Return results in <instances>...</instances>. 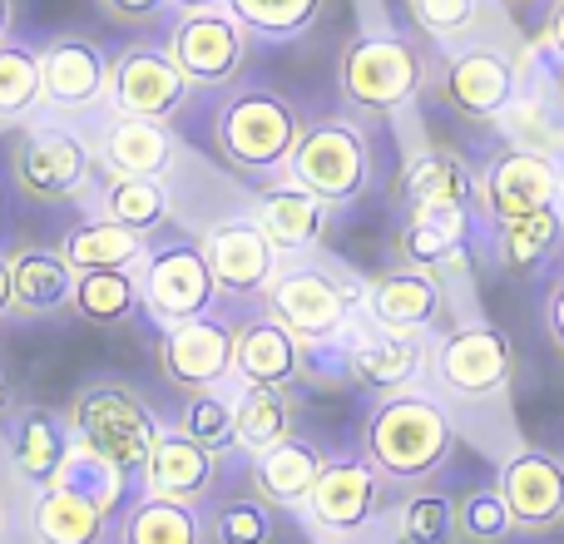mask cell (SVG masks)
I'll return each instance as SVG.
<instances>
[{
    "label": "cell",
    "mask_w": 564,
    "mask_h": 544,
    "mask_svg": "<svg viewBox=\"0 0 564 544\" xmlns=\"http://www.w3.org/2000/svg\"><path fill=\"white\" fill-rule=\"evenodd\" d=\"M302 129H307V119L288 95L263 85H228V95L208 115V144H214L218 164L234 174L278 178L297 149Z\"/></svg>",
    "instance_id": "cell-1"
},
{
    "label": "cell",
    "mask_w": 564,
    "mask_h": 544,
    "mask_svg": "<svg viewBox=\"0 0 564 544\" xmlns=\"http://www.w3.org/2000/svg\"><path fill=\"white\" fill-rule=\"evenodd\" d=\"M65 421L75 431V446L89 450L95 460H105V466H115L119 476H139L159 431H164L154 406L129 381H89V387H79Z\"/></svg>",
    "instance_id": "cell-2"
},
{
    "label": "cell",
    "mask_w": 564,
    "mask_h": 544,
    "mask_svg": "<svg viewBox=\"0 0 564 544\" xmlns=\"http://www.w3.org/2000/svg\"><path fill=\"white\" fill-rule=\"evenodd\" d=\"M451 416L421 391H397L367 416L361 456L387 480H431L451 456Z\"/></svg>",
    "instance_id": "cell-3"
},
{
    "label": "cell",
    "mask_w": 564,
    "mask_h": 544,
    "mask_svg": "<svg viewBox=\"0 0 564 544\" xmlns=\"http://www.w3.org/2000/svg\"><path fill=\"white\" fill-rule=\"evenodd\" d=\"M6 168H10V184H15L20 198H30V204H75V198H85L89 184H95L99 154L75 129L35 124V129H20L15 134V144H10V154H6Z\"/></svg>",
    "instance_id": "cell-4"
},
{
    "label": "cell",
    "mask_w": 564,
    "mask_h": 544,
    "mask_svg": "<svg viewBox=\"0 0 564 544\" xmlns=\"http://www.w3.org/2000/svg\"><path fill=\"white\" fill-rule=\"evenodd\" d=\"M357 302H361L357 282L332 268H317V263H288L268 282V312H273L302 347L341 337Z\"/></svg>",
    "instance_id": "cell-5"
},
{
    "label": "cell",
    "mask_w": 564,
    "mask_h": 544,
    "mask_svg": "<svg viewBox=\"0 0 564 544\" xmlns=\"http://www.w3.org/2000/svg\"><path fill=\"white\" fill-rule=\"evenodd\" d=\"M288 178H297L302 188H312L327 208L357 204V198L367 194V178H371L367 134L341 115L317 119V124L302 129L297 149H292Z\"/></svg>",
    "instance_id": "cell-6"
},
{
    "label": "cell",
    "mask_w": 564,
    "mask_h": 544,
    "mask_svg": "<svg viewBox=\"0 0 564 544\" xmlns=\"http://www.w3.org/2000/svg\"><path fill=\"white\" fill-rule=\"evenodd\" d=\"M164 50L194 89H228V85H238L248 55H253V30L228 6L184 10L169 25Z\"/></svg>",
    "instance_id": "cell-7"
},
{
    "label": "cell",
    "mask_w": 564,
    "mask_h": 544,
    "mask_svg": "<svg viewBox=\"0 0 564 544\" xmlns=\"http://www.w3.org/2000/svg\"><path fill=\"white\" fill-rule=\"evenodd\" d=\"M421 79H426V59L401 35L351 40L337 65L341 99L351 109H361V115H391V109H401L406 99H416Z\"/></svg>",
    "instance_id": "cell-8"
},
{
    "label": "cell",
    "mask_w": 564,
    "mask_h": 544,
    "mask_svg": "<svg viewBox=\"0 0 564 544\" xmlns=\"http://www.w3.org/2000/svg\"><path fill=\"white\" fill-rule=\"evenodd\" d=\"M218 297V282L208 272V258H204V243H159V248H144L139 258V302H144L149 322L159 327H174V322H188V317H204Z\"/></svg>",
    "instance_id": "cell-9"
},
{
    "label": "cell",
    "mask_w": 564,
    "mask_h": 544,
    "mask_svg": "<svg viewBox=\"0 0 564 544\" xmlns=\"http://www.w3.org/2000/svg\"><path fill=\"white\" fill-rule=\"evenodd\" d=\"M188 95H194V85L184 79V69L169 59L164 45H149V40H139V45H124L115 59H109V109L115 115H134V119H174L184 115Z\"/></svg>",
    "instance_id": "cell-10"
},
{
    "label": "cell",
    "mask_w": 564,
    "mask_h": 544,
    "mask_svg": "<svg viewBox=\"0 0 564 544\" xmlns=\"http://www.w3.org/2000/svg\"><path fill=\"white\" fill-rule=\"evenodd\" d=\"M234 331L238 322H224L214 312L159 327V377L184 396L224 387L234 377Z\"/></svg>",
    "instance_id": "cell-11"
},
{
    "label": "cell",
    "mask_w": 564,
    "mask_h": 544,
    "mask_svg": "<svg viewBox=\"0 0 564 544\" xmlns=\"http://www.w3.org/2000/svg\"><path fill=\"white\" fill-rule=\"evenodd\" d=\"M381 470L371 466L367 456H347V460H327L317 476V486H312L307 505H302V515H307V530H317L322 540H347L361 535V530H371V520L381 515Z\"/></svg>",
    "instance_id": "cell-12"
},
{
    "label": "cell",
    "mask_w": 564,
    "mask_h": 544,
    "mask_svg": "<svg viewBox=\"0 0 564 544\" xmlns=\"http://www.w3.org/2000/svg\"><path fill=\"white\" fill-rule=\"evenodd\" d=\"M218 476H224V450H208L178 426H169L159 431L154 450H149L144 470H139V486H144V496L204 510L218 490Z\"/></svg>",
    "instance_id": "cell-13"
},
{
    "label": "cell",
    "mask_w": 564,
    "mask_h": 544,
    "mask_svg": "<svg viewBox=\"0 0 564 544\" xmlns=\"http://www.w3.org/2000/svg\"><path fill=\"white\" fill-rule=\"evenodd\" d=\"M204 258L224 297H268V282L278 272V248L253 218H224L204 238Z\"/></svg>",
    "instance_id": "cell-14"
},
{
    "label": "cell",
    "mask_w": 564,
    "mask_h": 544,
    "mask_svg": "<svg viewBox=\"0 0 564 544\" xmlns=\"http://www.w3.org/2000/svg\"><path fill=\"white\" fill-rule=\"evenodd\" d=\"M35 59H40V79H45V105L75 115V109H89L105 99L109 55L99 50V40L75 35V30H59V35L40 40Z\"/></svg>",
    "instance_id": "cell-15"
},
{
    "label": "cell",
    "mask_w": 564,
    "mask_h": 544,
    "mask_svg": "<svg viewBox=\"0 0 564 544\" xmlns=\"http://www.w3.org/2000/svg\"><path fill=\"white\" fill-rule=\"evenodd\" d=\"M516 530L525 535H550L564 525V466L545 450H520L500 466L496 480Z\"/></svg>",
    "instance_id": "cell-16"
},
{
    "label": "cell",
    "mask_w": 564,
    "mask_h": 544,
    "mask_svg": "<svg viewBox=\"0 0 564 544\" xmlns=\"http://www.w3.org/2000/svg\"><path fill=\"white\" fill-rule=\"evenodd\" d=\"M436 377L451 396H496L510 381V337L496 327H460L436 347Z\"/></svg>",
    "instance_id": "cell-17"
},
{
    "label": "cell",
    "mask_w": 564,
    "mask_h": 544,
    "mask_svg": "<svg viewBox=\"0 0 564 544\" xmlns=\"http://www.w3.org/2000/svg\"><path fill=\"white\" fill-rule=\"evenodd\" d=\"M109 500H99L95 490L75 486V480H55L40 486L35 500L25 510V525L35 544H105L109 530Z\"/></svg>",
    "instance_id": "cell-18"
},
{
    "label": "cell",
    "mask_w": 564,
    "mask_h": 544,
    "mask_svg": "<svg viewBox=\"0 0 564 544\" xmlns=\"http://www.w3.org/2000/svg\"><path fill=\"white\" fill-rule=\"evenodd\" d=\"M560 194V168L550 164L545 149H516L506 154L480 184V198H486V214L496 224H516L525 214H540V208H555Z\"/></svg>",
    "instance_id": "cell-19"
},
{
    "label": "cell",
    "mask_w": 564,
    "mask_h": 544,
    "mask_svg": "<svg viewBox=\"0 0 564 544\" xmlns=\"http://www.w3.org/2000/svg\"><path fill=\"white\" fill-rule=\"evenodd\" d=\"M327 214L332 208L322 204L312 188H302L297 178H273V184L258 188L248 218L263 228L278 253H307V248H317L322 233H327Z\"/></svg>",
    "instance_id": "cell-20"
},
{
    "label": "cell",
    "mask_w": 564,
    "mask_h": 544,
    "mask_svg": "<svg viewBox=\"0 0 564 544\" xmlns=\"http://www.w3.org/2000/svg\"><path fill=\"white\" fill-rule=\"evenodd\" d=\"M234 377L243 387H292L302 377V341L273 312L243 317L234 331Z\"/></svg>",
    "instance_id": "cell-21"
},
{
    "label": "cell",
    "mask_w": 564,
    "mask_h": 544,
    "mask_svg": "<svg viewBox=\"0 0 564 544\" xmlns=\"http://www.w3.org/2000/svg\"><path fill=\"white\" fill-rule=\"evenodd\" d=\"M6 446L25 480L55 486V480L65 476L69 456H75V431L50 406H20V411H10V421H6Z\"/></svg>",
    "instance_id": "cell-22"
},
{
    "label": "cell",
    "mask_w": 564,
    "mask_h": 544,
    "mask_svg": "<svg viewBox=\"0 0 564 544\" xmlns=\"http://www.w3.org/2000/svg\"><path fill=\"white\" fill-rule=\"evenodd\" d=\"M99 168L105 174H129V178H164L178 159V139L164 119H134L115 115L99 134Z\"/></svg>",
    "instance_id": "cell-23"
},
{
    "label": "cell",
    "mask_w": 564,
    "mask_h": 544,
    "mask_svg": "<svg viewBox=\"0 0 564 544\" xmlns=\"http://www.w3.org/2000/svg\"><path fill=\"white\" fill-rule=\"evenodd\" d=\"M367 312L381 331H406L416 337L421 327H431L441 312V282L431 268H397L381 272L367 287Z\"/></svg>",
    "instance_id": "cell-24"
},
{
    "label": "cell",
    "mask_w": 564,
    "mask_h": 544,
    "mask_svg": "<svg viewBox=\"0 0 564 544\" xmlns=\"http://www.w3.org/2000/svg\"><path fill=\"white\" fill-rule=\"evenodd\" d=\"M441 95H446V105L456 115L490 119L510 105L516 75H510L506 55H496V50H460L446 65V75H441Z\"/></svg>",
    "instance_id": "cell-25"
},
{
    "label": "cell",
    "mask_w": 564,
    "mask_h": 544,
    "mask_svg": "<svg viewBox=\"0 0 564 544\" xmlns=\"http://www.w3.org/2000/svg\"><path fill=\"white\" fill-rule=\"evenodd\" d=\"M426 367V351H421L416 337L406 331H371L357 347L347 351V371L357 377V387L381 391V396H397V391H411V381Z\"/></svg>",
    "instance_id": "cell-26"
},
{
    "label": "cell",
    "mask_w": 564,
    "mask_h": 544,
    "mask_svg": "<svg viewBox=\"0 0 564 544\" xmlns=\"http://www.w3.org/2000/svg\"><path fill=\"white\" fill-rule=\"evenodd\" d=\"M322 466H327V456L312 440L288 436L282 446L253 456V496H263L273 510H302L312 486H317Z\"/></svg>",
    "instance_id": "cell-27"
},
{
    "label": "cell",
    "mask_w": 564,
    "mask_h": 544,
    "mask_svg": "<svg viewBox=\"0 0 564 544\" xmlns=\"http://www.w3.org/2000/svg\"><path fill=\"white\" fill-rule=\"evenodd\" d=\"M10 258V278H15V312L20 317H50V312H69V292H75V268L65 263L59 248H15Z\"/></svg>",
    "instance_id": "cell-28"
},
{
    "label": "cell",
    "mask_w": 564,
    "mask_h": 544,
    "mask_svg": "<svg viewBox=\"0 0 564 544\" xmlns=\"http://www.w3.org/2000/svg\"><path fill=\"white\" fill-rule=\"evenodd\" d=\"M115 544H208V520L204 510L178 505V500L139 496L119 515Z\"/></svg>",
    "instance_id": "cell-29"
},
{
    "label": "cell",
    "mask_w": 564,
    "mask_h": 544,
    "mask_svg": "<svg viewBox=\"0 0 564 544\" xmlns=\"http://www.w3.org/2000/svg\"><path fill=\"white\" fill-rule=\"evenodd\" d=\"M144 307L139 302V268H89L75 272V292H69V312L89 327H115V322L134 317Z\"/></svg>",
    "instance_id": "cell-30"
},
{
    "label": "cell",
    "mask_w": 564,
    "mask_h": 544,
    "mask_svg": "<svg viewBox=\"0 0 564 544\" xmlns=\"http://www.w3.org/2000/svg\"><path fill=\"white\" fill-rule=\"evenodd\" d=\"M292 436V396L288 387H243L234 401V446L248 456L282 446Z\"/></svg>",
    "instance_id": "cell-31"
},
{
    "label": "cell",
    "mask_w": 564,
    "mask_h": 544,
    "mask_svg": "<svg viewBox=\"0 0 564 544\" xmlns=\"http://www.w3.org/2000/svg\"><path fill=\"white\" fill-rule=\"evenodd\" d=\"M59 253H65V263L75 272H89V268H139V258H144V233H134V228L115 224V218H89V224L69 228L65 238H59Z\"/></svg>",
    "instance_id": "cell-32"
},
{
    "label": "cell",
    "mask_w": 564,
    "mask_h": 544,
    "mask_svg": "<svg viewBox=\"0 0 564 544\" xmlns=\"http://www.w3.org/2000/svg\"><path fill=\"white\" fill-rule=\"evenodd\" d=\"M401 198L411 204V214H421V208H466L470 174L451 149H426L401 174Z\"/></svg>",
    "instance_id": "cell-33"
},
{
    "label": "cell",
    "mask_w": 564,
    "mask_h": 544,
    "mask_svg": "<svg viewBox=\"0 0 564 544\" xmlns=\"http://www.w3.org/2000/svg\"><path fill=\"white\" fill-rule=\"evenodd\" d=\"M99 214L115 224L134 228V233H159L174 214V194L164 178H129V174H109L99 188Z\"/></svg>",
    "instance_id": "cell-34"
},
{
    "label": "cell",
    "mask_w": 564,
    "mask_h": 544,
    "mask_svg": "<svg viewBox=\"0 0 564 544\" xmlns=\"http://www.w3.org/2000/svg\"><path fill=\"white\" fill-rule=\"evenodd\" d=\"M460 238H466V214L460 208H421L401 228V258L411 268H436L456 253Z\"/></svg>",
    "instance_id": "cell-35"
},
{
    "label": "cell",
    "mask_w": 564,
    "mask_h": 544,
    "mask_svg": "<svg viewBox=\"0 0 564 544\" xmlns=\"http://www.w3.org/2000/svg\"><path fill=\"white\" fill-rule=\"evenodd\" d=\"M208 544H278V510L263 496H234L208 510Z\"/></svg>",
    "instance_id": "cell-36"
},
{
    "label": "cell",
    "mask_w": 564,
    "mask_h": 544,
    "mask_svg": "<svg viewBox=\"0 0 564 544\" xmlns=\"http://www.w3.org/2000/svg\"><path fill=\"white\" fill-rule=\"evenodd\" d=\"M35 105H45V79H40L35 45L0 40V119H25Z\"/></svg>",
    "instance_id": "cell-37"
},
{
    "label": "cell",
    "mask_w": 564,
    "mask_h": 544,
    "mask_svg": "<svg viewBox=\"0 0 564 544\" xmlns=\"http://www.w3.org/2000/svg\"><path fill=\"white\" fill-rule=\"evenodd\" d=\"M238 20L263 40H292L322 15V0H228Z\"/></svg>",
    "instance_id": "cell-38"
},
{
    "label": "cell",
    "mask_w": 564,
    "mask_h": 544,
    "mask_svg": "<svg viewBox=\"0 0 564 544\" xmlns=\"http://www.w3.org/2000/svg\"><path fill=\"white\" fill-rule=\"evenodd\" d=\"M456 535L466 544H500L516 535V520H510L500 490H470L456 500Z\"/></svg>",
    "instance_id": "cell-39"
},
{
    "label": "cell",
    "mask_w": 564,
    "mask_h": 544,
    "mask_svg": "<svg viewBox=\"0 0 564 544\" xmlns=\"http://www.w3.org/2000/svg\"><path fill=\"white\" fill-rule=\"evenodd\" d=\"M178 431L194 436L198 446H208V450H228L234 446V401L218 396V387L194 391V396L184 401V411H178Z\"/></svg>",
    "instance_id": "cell-40"
},
{
    "label": "cell",
    "mask_w": 564,
    "mask_h": 544,
    "mask_svg": "<svg viewBox=\"0 0 564 544\" xmlns=\"http://www.w3.org/2000/svg\"><path fill=\"white\" fill-rule=\"evenodd\" d=\"M401 540L406 544H456V505L436 490L426 496H411L401 505Z\"/></svg>",
    "instance_id": "cell-41"
},
{
    "label": "cell",
    "mask_w": 564,
    "mask_h": 544,
    "mask_svg": "<svg viewBox=\"0 0 564 544\" xmlns=\"http://www.w3.org/2000/svg\"><path fill=\"white\" fill-rule=\"evenodd\" d=\"M560 238V214L555 208H540V214H525L516 224H506V238H500V258L506 268H530L555 248Z\"/></svg>",
    "instance_id": "cell-42"
},
{
    "label": "cell",
    "mask_w": 564,
    "mask_h": 544,
    "mask_svg": "<svg viewBox=\"0 0 564 544\" xmlns=\"http://www.w3.org/2000/svg\"><path fill=\"white\" fill-rule=\"evenodd\" d=\"M411 15L421 20V30L441 40H456L476 25V0H411Z\"/></svg>",
    "instance_id": "cell-43"
},
{
    "label": "cell",
    "mask_w": 564,
    "mask_h": 544,
    "mask_svg": "<svg viewBox=\"0 0 564 544\" xmlns=\"http://www.w3.org/2000/svg\"><path fill=\"white\" fill-rule=\"evenodd\" d=\"M99 10L109 20H119V25H154L159 15H174L169 0H99Z\"/></svg>",
    "instance_id": "cell-44"
},
{
    "label": "cell",
    "mask_w": 564,
    "mask_h": 544,
    "mask_svg": "<svg viewBox=\"0 0 564 544\" xmlns=\"http://www.w3.org/2000/svg\"><path fill=\"white\" fill-rule=\"evenodd\" d=\"M15 317V278H10V258L0 253V322Z\"/></svg>",
    "instance_id": "cell-45"
},
{
    "label": "cell",
    "mask_w": 564,
    "mask_h": 544,
    "mask_svg": "<svg viewBox=\"0 0 564 544\" xmlns=\"http://www.w3.org/2000/svg\"><path fill=\"white\" fill-rule=\"evenodd\" d=\"M550 337H555L564 351V287H555V297H550Z\"/></svg>",
    "instance_id": "cell-46"
},
{
    "label": "cell",
    "mask_w": 564,
    "mask_h": 544,
    "mask_svg": "<svg viewBox=\"0 0 564 544\" xmlns=\"http://www.w3.org/2000/svg\"><path fill=\"white\" fill-rule=\"evenodd\" d=\"M550 45L564 55V0H555V10H550Z\"/></svg>",
    "instance_id": "cell-47"
},
{
    "label": "cell",
    "mask_w": 564,
    "mask_h": 544,
    "mask_svg": "<svg viewBox=\"0 0 564 544\" xmlns=\"http://www.w3.org/2000/svg\"><path fill=\"white\" fill-rule=\"evenodd\" d=\"M208 6H228V0H169L174 15H184V10H208Z\"/></svg>",
    "instance_id": "cell-48"
},
{
    "label": "cell",
    "mask_w": 564,
    "mask_h": 544,
    "mask_svg": "<svg viewBox=\"0 0 564 544\" xmlns=\"http://www.w3.org/2000/svg\"><path fill=\"white\" fill-rule=\"evenodd\" d=\"M10 25H15V0H0V40H10Z\"/></svg>",
    "instance_id": "cell-49"
},
{
    "label": "cell",
    "mask_w": 564,
    "mask_h": 544,
    "mask_svg": "<svg viewBox=\"0 0 564 544\" xmlns=\"http://www.w3.org/2000/svg\"><path fill=\"white\" fill-rule=\"evenodd\" d=\"M10 401H15V387H10V377L0 371V416H10Z\"/></svg>",
    "instance_id": "cell-50"
},
{
    "label": "cell",
    "mask_w": 564,
    "mask_h": 544,
    "mask_svg": "<svg viewBox=\"0 0 564 544\" xmlns=\"http://www.w3.org/2000/svg\"><path fill=\"white\" fill-rule=\"evenodd\" d=\"M6 525H10V515H6V500H0V540H6Z\"/></svg>",
    "instance_id": "cell-51"
},
{
    "label": "cell",
    "mask_w": 564,
    "mask_h": 544,
    "mask_svg": "<svg viewBox=\"0 0 564 544\" xmlns=\"http://www.w3.org/2000/svg\"><path fill=\"white\" fill-rule=\"evenodd\" d=\"M322 544H347V540H322Z\"/></svg>",
    "instance_id": "cell-52"
}]
</instances>
